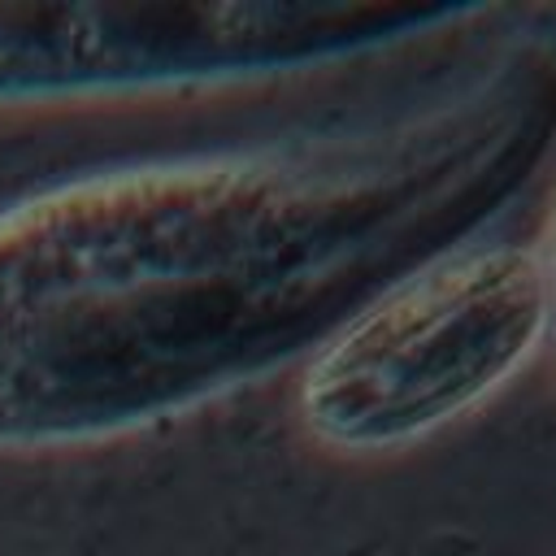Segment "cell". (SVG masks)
<instances>
[{
	"mask_svg": "<svg viewBox=\"0 0 556 556\" xmlns=\"http://www.w3.org/2000/svg\"><path fill=\"white\" fill-rule=\"evenodd\" d=\"M556 156V43L517 35L378 122L126 161L0 208V452L187 417L478 243Z\"/></svg>",
	"mask_w": 556,
	"mask_h": 556,
	"instance_id": "cell-1",
	"label": "cell"
},
{
	"mask_svg": "<svg viewBox=\"0 0 556 556\" xmlns=\"http://www.w3.org/2000/svg\"><path fill=\"white\" fill-rule=\"evenodd\" d=\"M486 13V4L348 0L0 4V109L274 83L391 52Z\"/></svg>",
	"mask_w": 556,
	"mask_h": 556,
	"instance_id": "cell-2",
	"label": "cell"
},
{
	"mask_svg": "<svg viewBox=\"0 0 556 556\" xmlns=\"http://www.w3.org/2000/svg\"><path fill=\"white\" fill-rule=\"evenodd\" d=\"M543 261L469 243L400 278L304 361L295 413L339 456H387L456 426L543 348Z\"/></svg>",
	"mask_w": 556,
	"mask_h": 556,
	"instance_id": "cell-3",
	"label": "cell"
},
{
	"mask_svg": "<svg viewBox=\"0 0 556 556\" xmlns=\"http://www.w3.org/2000/svg\"><path fill=\"white\" fill-rule=\"evenodd\" d=\"M543 261V304H547V348H552V361H556V213H552V230H547V248L539 252Z\"/></svg>",
	"mask_w": 556,
	"mask_h": 556,
	"instance_id": "cell-4",
	"label": "cell"
}]
</instances>
